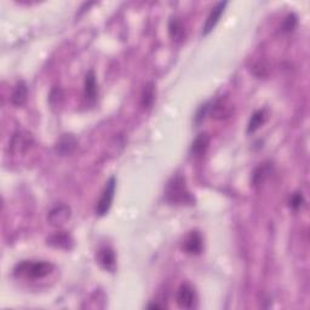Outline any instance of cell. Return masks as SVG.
Returning a JSON list of instances; mask_svg holds the SVG:
<instances>
[{"label":"cell","mask_w":310,"mask_h":310,"mask_svg":"<svg viewBox=\"0 0 310 310\" xmlns=\"http://www.w3.org/2000/svg\"><path fill=\"white\" fill-rule=\"evenodd\" d=\"M53 265L45 261H23L16 265L14 274L15 276L27 277V279H43L51 274Z\"/></svg>","instance_id":"obj_1"},{"label":"cell","mask_w":310,"mask_h":310,"mask_svg":"<svg viewBox=\"0 0 310 310\" xmlns=\"http://www.w3.org/2000/svg\"><path fill=\"white\" fill-rule=\"evenodd\" d=\"M166 200L171 204L176 205H184V204H193L194 199H193L191 192L187 188L184 179L182 176L172 177L167 183L166 187Z\"/></svg>","instance_id":"obj_2"},{"label":"cell","mask_w":310,"mask_h":310,"mask_svg":"<svg viewBox=\"0 0 310 310\" xmlns=\"http://www.w3.org/2000/svg\"><path fill=\"white\" fill-rule=\"evenodd\" d=\"M115 185H116L115 177H112V178L107 182V184L104 187L102 192V195H101L100 200L97 202L96 213L99 214V216H104V214L109 211L110 206H112L114 193H115Z\"/></svg>","instance_id":"obj_3"},{"label":"cell","mask_w":310,"mask_h":310,"mask_svg":"<svg viewBox=\"0 0 310 310\" xmlns=\"http://www.w3.org/2000/svg\"><path fill=\"white\" fill-rule=\"evenodd\" d=\"M176 302L179 308L182 309H192L194 308L195 302H197V295L195 291L191 285L183 284L181 285L178 291H177Z\"/></svg>","instance_id":"obj_4"},{"label":"cell","mask_w":310,"mask_h":310,"mask_svg":"<svg viewBox=\"0 0 310 310\" xmlns=\"http://www.w3.org/2000/svg\"><path fill=\"white\" fill-rule=\"evenodd\" d=\"M208 113L211 114V116L213 119H228L233 113V106L227 97H221V99L214 101L213 104H210Z\"/></svg>","instance_id":"obj_5"},{"label":"cell","mask_w":310,"mask_h":310,"mask_svg":"<svg viewBox=\"0 0 310 310\" xmlns=\"http://www.w3.org/2000/svg\"><path fill=\"white\" fill-rule=\"evenodd\" d=\"M71 218V208L66 205H58V206L53 207L51 211L49 212V222L55 227H61L66 224Z\"/></svg>","instance_id":"obj_6"},{"label":"cell","mask_w":310,"mask_h":310,"mask_svg":"<svg viewBox=\"0 0 310 310\" xmlns=\"http://www.w3.org/2000/svg\"><path fill=\"white\" fill-rule=\"evenodd\" d=\"M202 247H204V243H202V238L199 232H192L187 236L184 242H183V250H184V252L192 256L200 255Z\"/></svg>","instance_id":"obj_7"},{"label":"cell","mask_w":310,"mask_h":310,"mask_svg":"<svg viewBox=\"0 0 310 310\" xmlns=\"http://www.w3.org/2000/svg\"><path fill=\"white\" fill-rule=\"evenodd\" d=\"M227 5V2H221L212 9L210 15L207 16V20L205 22L204 28H202V36H207V34L216 27V24L218 23V21H220L221 16H222Z\"/></svg>","instance_id":"obj_8"},{"label":"cell","mask_w":310,"mask_h":310,"mask_svg":"<svg viewBox=\"0 0 310 310\" xmlns=\"http://www.w3.org/2000/svg\"><path fill=\"white\" fill-rule=\"evenodd\" d=\"M77 147V138L73 135H63L56 144V151L61 157H66L73 153Z\"/></svg>","instance_id":"obj_9"},{"label":"cell","mask_w":310,"mask_h":310,"mask_svg":"<svg viewBox=\"0 0 310 310\" xmlns=\"http://www.w3.org/2000/svg\"><path fill=\"white\" fill-rule=\"evenodd\" d=\"M30 143L32 137L29 135H23L22 132H18L12 137L11 149L14 153H23L29 148Z\"/></svg>","instance_id":"obj_10"},{"label":"cell","mask_w":310,"mask_h":310,"mask_svg":"<svg viewBox=\"0 0 310 310\" xmlns=\"http://www.w3.org/2000/svg\"><path fill=\"white\" fill-rule=\"evenodd\" d=\"M97 258H99L100 264L102 265L104 269L107 270L113 271L114 268H115V255H114V251L109 247H103L99 251V255H97Z\"/></svg>","instance_id":"obj_11"},{"label":"cell","mask_w":310,"mask_h":310,"mask_svg":"<svg viewBox=\"0 0 310 310\" xmlns=\"http://www.w3.org/2000/svg\"><path fill=\"white\" fill-rule=\"evenodd\" d=\"M27 95H28V88L24 81H18L14 87L11 95V102L16 107H21L22 104L27 101Z\"/></svg>","instance_id":"obj_12"},{"label":"cell","mask_w":310,"mask_h":310,"mask_svg":"<svg viewBox=\"0 0 310 310\" xmlns=\"http://www.w3.org/2000/svg\"><path fill=\"white\" fill-rule=\"evenodd\" d=\"M47 243L57 249H71L73 245V240L69 234L59 232L56 233L55 235H52L51 238L47 240Z\"/></svg>","instance_id":"obj_13"},{"label":"cell","mask_w":310,"mask_h":310,"mask_svg":"<svg viewBox=\"0 0 310 310\" xmlns=\"http://www.w3.org/2000/svg\"><path fill=\"white\" fill-rule=\"evenodd\" d=\"M271 164L270 163H264L261 164L252 175V183L254 185H259L261 183H263L265 181V178L270 175L271 172Z\"/></svg>","instance_id":"obj_14"},{"label":"cell","mask_w":310,"mask_h":310,"mask_svg":"<svg viewBox=\"0 0 310 310\" xmlns=\"http://www.w3.org/2000/svg\"><path fill=\"white\" fill-rule=\"evenodd\" d=\"M210 144V136L207 134H200L195 138V141L192 144V153L195 155H201L205 153Z\"/></svg>","instance_id":"obj_15"},{"label":"cell","mask_w":310,"mask_h":310,"mask_svg":"<svg viewBox=\"0 0 310 310\" xmlns=\"http://www.w3.org/2000/svg\"><path fill=\"white\" fill-rule=\"evenodd\" d=\"M97 94V84H96V77H95V73L90 71L86 74L85 78V95L90 101H94L96 99Z\"/></svg>","instance_id":"obj_16"},{"label":"cell","mask_w":310,"mask_h":310,"mask_svg":"<svg viewBox=\"0 0 310 310\" xmlns=\"http://www.w3.org/2000/svg\"><path fill=\"white\" fill-rule=\"evenodd\" d=\"M169 32L173 40L179 42L183 38V34H184V27H183L182 22L178 18H171V21L169 22Z\"/></svg>","instance_id":"obj_17"},{"label":"cell","mask_w":310,"mask_h":310,"mask_svg":"<svg viewBox=\"0 0 310 310\" xmlns=\"http://www.w3.org/2000/svg\"><path fill=\"white\" fill-rule=\"evenodd\" d=\"M265 118H267V116H265L264 110H257V112L252 114L247 126V134H252V132L257 131L262 126V124L265 121Z\"/></svg>","instance_id":"obj_18"},{"label":"cell","mask_w":310,"mask_h":310,"mask_svg":"<svg viewBox=\"0 0 310 310\" xmlns=\"http://www.w3.org/2000/svg\"><path fill=\"white\" fill-rule=\"evenodd\" d=\"M154 97H155V90H154V85L149 83L144 86L143 94H142V106L144 108H150L151 104L154 102Z\"/></svg>","instance_id":"obj_19"},{"label":"cell","mask_w":310,"mask_h":310,"mask_svg":"<svg viewBox=\"0 0 310 310\" xmlns=\"http://www.w3.org/2000/svg\"><path fill=\"white\" fill-rule=\"evenodd\" d=\"M297 26V17L293 14H291L285 18L283 23V30L284 32H292Z\"/></svg>","instance_id":"obj_20"},{"label":"cell","mask_w":310,"mask_h":310,"mask_svg":"<svg viewBox=\"0 0 310 310\" xmlns=\"http://www.w3.org/2000/svg\"><path fill=\"white\" fill-rule=\"evenodd\" d=\"M208 110H210V103H205L204 106L200 107V109H199V112L197 114V118H195V121H197V124L202 121L204 120L205 116L208 114Z\"/></svg>","instance_id":"obj_21"},{"label":"cell","mask_w":310,"mask_h":310,"mask_svg":"<svg viewBox=\"0 0 310 310\" xmlns=\"http://www.w3.org/2000/svg\"><path fill=\"white\" fill-rule=\"evenodd\" d=\"M302 204H303L302 194H299V193H296V194H293L292 197H291L290 205H291V207H292V208H295V210H297V208H299L300 206H302Z\"/></svg>","instance_id":"obj_22"},{"label":"cell","mask_w":310,"mask_h":310,"mask_svg":"<svg viewBox=\"0 0 310 310\" xmlns=\"http://www.w3.org/2000/svg\"><path fill=\"white\" fill-rule=\"evenodd\" d=\"M150 309H161L163 308V305H159V304H151L149 305Z\"/></svg>","instance_id":"obj_23"}]
</instances>
